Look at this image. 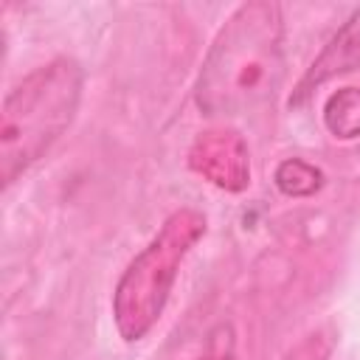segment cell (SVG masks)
<instances>
[{
    "label": "cell",
    "instance_id": "7",
    "mask_svg": "<svg viewBox=\"0 0 360 360\" xmlns=\"http://www.w3.org/2000/svg\"><path fill=\"white\" fill-rule=\"evenodd\" d=\"M276 186L287 197H312L323 186V172L304 158H287L276 166Z\"/></svg>",
    "mask_w": 360,
    "mask_h": 360
},
{
    "label": "cell",
    "instance_id": "2",
    "mask_svg": "<svg viewBox=\"0 0 360 360\" xmlns=\"http://www.w3.org/2000/svg\"><path fill=\"white\" fill-rule=\"evenodd\" d=\"M84 87V68L56 56L25 73L0 110V180L8 188L73 124Z\"/></svg>",
    "mask_w": 360,
    "mask_h": 360
},
{
    "label": "cell",
    "instance_id": "8",
    "mask_svg": "<svg viewBox=\"0 0 360 360\" xmlns=\"http://www.w3.org/2000/svg\"><path fill=\"white\" fill-rule=\"evenodd\" d=\"M335 349V329L332 326H321L309 335H304L295 346H290L281 360H329Z\"/></svg>",
    "mask_w": 360,
    "mask_h": 360
},
{
    "label": "cell",
    "instance_id": "9",
    "mask_svg": "<svg viewBox=\"0 0 360 360\" xmlns=\"http://www.w3.org/2000/svg\"><path fill=\"white\" fill-rule=\"evenodd\" d=\"M194 360H233V329L228 323L217 326L208 340V352Z\"/></svg>",
    "mask_w": 360,
    "mask_h": 360
},
{
    "label": "cell",
    "instance_id": "1",
    "mask_svg": "<svg viewBox=\"0 0 360 360\" xmlns=\"http://www.w3.org/2000/svg\"><path fill=\"white\" fill-rule=\"evenodd\" d=\"M281 76V6L248 0L217 31L194 84V101L205 115H245L273 98Z\"/></svg>",
    "mask_w": 360,
    "mask_h": 360
},
{
    "label": "cell",
    "instance_id": "6",
    "mask_svg": "<svg viewBox=\"0 0 360 360\" xmlns=\"http://www.w3.org/2000/svg\"><path fill=\"white\" fill-rule=\"evenodd\" d=\"M323 124L340 141L360 138V87L335 90L323 104Z\"/></svg>",
    "mask_w": 360,
    "mask_h": 360
},
{
    "label": "cell",
    "instance_id": "4",
    "mask_svg": "<svg viewBox=\"0 0 360 360\" xmlns=\"http://www.w3.org/2000/svg\"><path fill=\"white\" fill-rule=\"evenodd\" d=\"M188 166L211 186L222 191H245L250 183V155L248 143L236 129H205L194 138L188 149Z\"/></svg>",
    "mask_w": 360,
    "mask_h": 360
},
{
    "label": "cell",
    "instance_id": "3",
    "mask_svg": "<svg viewBox=\"0 0 360 360\" xmlns=\"http://www.w3.org/2000/svg\"><path fill=\"white\" fill-rule=\"evenodd\" d=\"M205 217L197 208H177L166 217L160 231L132 256L112 290V318L115 329L127 343L146 338V332L160 321L172 287L177 281L180 264L188 250L202 239Z\"/></svg>",
    "mask_w": 360,
    "mask_h": 360
},
{
    "label": "cell",
    "instance_id": "5",
    "mask_svg": "<svg viewBox=\"0 0 360 360\" xmlns=\"http://www.w3.org/2000/svg\"><path fill=\"white\" fill-rule=\"evenodd\" d=\"M357 62H360V8L343 22V28L326 42V48L309 65V70L298 82V90L292 93V101H301L318 84H323V82H329V79L352 70Z\"/></svg>",
    "mask_w": 360,
    "mask_h": 360
}]
</instances>
